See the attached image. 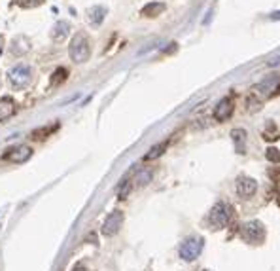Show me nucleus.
<instances>
[{"label":"nucleus","instance_id":"13","mask_svg":"<svg viewBox=\"0 0 280 271\" xmlns=\"http://www.w3.org/2000/svg\"><path fill=\"white\" fill-rule=\"evenodd\" d=\"M165 4L163 2H149V4H146V6L142 8V15L144 17H157V15H161L163 12H165Z\"/></svg>","mask_w":280,"mask_h":271},{"label":"nucleus","instance_id":"14","mask_svg":"<svg viewBox=\"0 0 280 271\" xmlns=\"http://www.w3.org/2000/svg\"><path fill=\"white\" fill-rule=\"evenodd\" d=\"M233 137V142H235V150L239 154H244V148H246V131L244 129H235L231 133Z\"/></svg>","mask_w":280,"mask_h":271},{"label":"nucleus","instance_id":"5","mask_svg":"<svg viewBox=\"0 0 280 271\" xmlns=\"http://www.w3.org/2000/svg\"><path fill=\"white\" fill-rule=\"evenodd\" d=\"M203 246H205L203 237H187L180 245V258L186 260V262H193L203 253Z\"/></svg>","mask_w":280,"mask_h":271},{"label":"nucleus","instance_id":"17","mask_svg":"<svg viewBox=\"0 0 280 271\" xmlns=\"http://www.w3.org/2000/svg\"><path fill=\"white\" fill-rule=\"evenodd\" d=\"M57 129H59V123H53V126H50V127H40V129H34V131H32V139L44 140V139L50 137L51 133H55Z\"/></svg>","mask_w":280,"mask_h":271},{"label":"nucleus","instance_id":"1","mask_svg":"<svg viewBox=\"0 0 280 271\" xmlns=\"http://www.w3.org/2000/svg\"><path fill=\"white\" fill-rule=\"evenodd\" d=\"M69 55L74 63H85L91 55V42L83 32H78L69 46Z\"/></svg>","mask_w":280,"mask_h":271},{"label":"nucleus","instance_id":"4","mask_svg":"<svg viewBox=\"0 0 280 271\" xmlns=\"http://www.w3.org/2000/svg\"><path fill=\"white\" fill-rule=\"evenodd\" d=\"M278 91H280V78L278 76H269V78H265V80H262V82H257L254 88H252V93H254L260 101L273 97V95H276Z\"/></svg>","mask_w":280,"mask_h":271},{"label":"nucleus","instance_id":"15","mask_svg":"<svg viewBox=\"0 0 280 271\" xmlns=\"http://www.w3.org/2000/svg\"><path fill=\"white\" fill-rule=\"evenodd\" d=\"M167 148H168V140H163V142H159V144H156V146H152L149 148V152L144 156V159L146 161H152V159H157L159 156H163L165 152H167Z\"/></svg>","mask_w":280,"mask_h":271},{"label":"nucleus","instance_id":"12","mask_svg":"<svg viewBox=\"0 0 280 271\" xmlns=\"http://www.w3.org/2000/svg\"><path fill=\"white\" fill-rule=\"evenodd\" d=\"M69 31H70V25L67 21H57L55 25H53V29H51V38H53L55 42H61V40L67 38Z\"/></svg>","mask_w":280,"mask_h":271},{"label":"nucleus","instance_id":"11","mask_svg":"<svg viewBox=\"0 0 280 271\" xmlns=\"http://www.w3.org/2000/svg\"><path fill=\"white\" fill-rule=\"evenodd\" d=\"M15 114V101L12 97H2L0 99V121L10 120Z\"/></svg>","mask_w":280,"mask_h":271},{"label":"nucleus","instance_id":"6","mask_svg":"<svg viewBox=\"0 0 280 271\" xmlns=\"http://www.w3.org/2000/svg\"><path fill=\"white\" fill-rule=\"evenodd\" d=\"M241 235H243V239L248 241V243H262V241L265 239V226L257 220L246 222V224H243V227H241Z\"/></svg>","mask_w":280,"mask_h":271},{"label":"nucleus","instance_id":"24","mask_svg":"<svg viewBox=\"0 0 280 271\" xmlns=\"http://www.w3.org/2000/svg\"><path fill=\"white\" fill-rule=\"evenodd\" d=\"M203 271H208V269H203Z\"/></svg>","mask_w":280,"mask_h":271},{"label":"nucleus","instance_id":"21","mask_svg":"<svg viewBox=\"0 0 280 271\" xmlns=\"http://www.w3.org/2000/svg\"><path fill=\"white\" fill-rule=\"evenodd\" d=\"M19 6L21 8H36V6H40L44 0H15Z\"/></svg>","mask_w":280,"mask_h":271},{"label":"nucleus","instance_id":"10","mask_svg":"<svg viewBox=\"0 0 280 271\" xmlns=\"http://www.w3.org/2000/svg\"><path fill=\"white\" fill-rule=\"evenodd\" d=\"M257 192V182L250 177H241L236 180V196L243 199H250Z\"/></svg>","mask_w":280,"mask_h":271},{"label":"nucleus","instance_id":"19","mask_svg":"<svg viewBox=\"0 0 280 271\" xmlns=\"http://www.w3.org/2000/svg\"><path fill=\"white\" fill-rule=\"evenodd\" d=\"M149 180H152V171H140V173H137V177H135V182L138 186H146Z\"/></svg>","mask_w":280,"mask_h":271},{"label":"nucleus","instance_id":"7","mask_svg":"<svg viewBox=\"0 0 280 271\" xmlns=\"http://www.w3.org/2000/svg\"><path fill=\"white\" fill-rule=\"evenodd\" d=\"M31 158H32V148L27 144L8 148V150L4 152V156H2V159H4V161H10V163H25V161H29Z\"/></svg>","mask_w":280,"mask_h":271},{"label":"nucleus","instance_id":"9","mask_svg":"<svg viewBox=\"0 0 280 271\" xmlns=\"http://www.w3.org/2000/svg\"><path fill=\"white\" fill-rule=\"evenodd\" d=\"M233 112H235V99H233V95H227V97H224V99L216 105V108H214V118L218 121H227L231 116H233Z\"/></svg>","mask_w":280,"mask_h":271},{"label":"nucleus","instance_id":"8","mask_svg":"<svg viewBox=\"0 0 280 271\" xmlns=\"http://www.w3.org/2000/svg\"><path fill=\"white\" fill-rule=\"evenodd\" d=\"M121 226H123V213L121 211H112L110 215L106 216L104 224H102V234L106 237H112V235H116L121 230Z\"/></svg>","mask_w":280,"mask_h":271},{"label":"nucleus","instance_id":"22","mask_svg":"<svg viewBox=\"0 0 280 271\" xmlns=\"http://www.w3.org/2000/svg\"><path fill=\"white\" fill-rule=\"evenodd\" d=\"M131 188H133V184L131 182H123V186L119 188V199H125V197L129 196V192H131Z\"/></svg>","mask_w":280,"mask_h":271},{"label":"nucleus","instance_id":"23","mask_svg":"<svg viewBox=\"0 0 280 271\" xmlns=\"http://www.w3.org/2000/svg\"><path fill=\"white\" fill-rule=\"evenodd\" d=\"M269 19H271V21H280V10H278V12L271 13V15H269Z\"/></svg>","mask_w":280,"mask_h":271},{"label":"nucleus","instance_id":"18","mask_svg":"<svg viewBox=\"0 0 280 271\" xmlns=\"http://www.w3.org/2000/svg\"><path fill=\"white\" fill-rule=\"evenodd\" d=\"M67 76H69V70L67 69H57L55 72H53V78H51V88H55V86L64 82Z\"/></svg>","mask_w":280,"mask_h":271},{"label":"nucleus","instance_id":"2","mask_svg":"<svg viewBox=\"0 0 280 271\" xmlns=\"http://www.w3.org/2000/svg\"><path fill=\"white\" fill-rule=\"evenodd\" d=\"M231 218H233V207L224 201L216 203V205L212 207L210 213H208V222H210V226L218 227V230L227 226L231 222Z\"/></svg>","mask_w":280,"mask_h":271},{"label":"nucleus","instance_id":"3","mask_svg":"<svg viewBox=\"0 0 280 271\" xmlns=\"http://www.w3.org/2000/svg\"><path fill=\"white\" fill-rule=\"evenodd\" d=\"M32 80V70L29 65H15L8 72V82L13 89H25Z\"/></svg>","mask_w":280,"mask_h":271},{"label":"nucleus","instance_id":"16","mask_svg":"<svg viewBox=\"0 0 280 271\" xmlns=\"http://www.w3.org/2000/svg\"><path fill=\"white\" fill-rule=\"evenodd\" d=\"M104 15H106V8L102 6H93L89 10V23L95 27H99L102 21H104Z\"/></svg>","mask_w":280,"mask_h":271},{"label":"nucleus","instance_id":"20","mask_svg":"<svg viewBox=\"0 0 280 271\" xmlns=\"http://www.w3.org/2000/svg\"><path fill=\"white\" fill-rule=\"evenodd\" d=\"M265 158H267L271 163H280V150H276V148H269V150L265 152Z\"/></svg>","mask_w":280,"mask_h":271}]
</instances>
